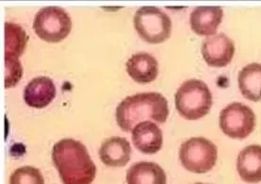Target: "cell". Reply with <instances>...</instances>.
Returning <instances> with one entry per match:
<instances>
[{"label":"cell","mask_w":261,"mask_h":184,"mask_svg":"<svg viewBox=\"0 0 261 184\" xmlns=\"http://www.w3.org/2000/svg\"><path fill=\"white\" fill-rule=\"evenodd\" d=\"M52 160L63 184H92L96 166L86 147L77 140L65 138L52 149Z\"/></svg>","instance_id":"obj_1"},{"label":"cell","mask_w":261,"mask_h":184,"mask_svg":"<svg viewBox=\"0 0 261 184\" xmlns=\"http://www.w3.org/2000/svg\"><path fill=\"white\" fill-rule=\"evenodd\" d=\"M115 116L119 127L127 132L143 121L163 124L169 117L168 101L160 93H139L123 99Z\"/></svg>","instance_id":"obj_2"},{"label":"cell","mask_w":261,"mask_h":184,"mask_svg":"<svg viewBox=\"0 0 261 184\" xmlns=\"http://www.w3.org/2000/svg\"><path fill=\"white\" fill-rule=\"evenodd\" d=\"M175 108L187 120L205 117L212 109V94L203 80L192 79L181 84L174 96Z\"/></svg>","instance_id":"obj_3"},{"label":"cell","mask_w":261,"mask_h":184,"mask_svg":"<svg viewBox=\"0 0 261 184\" xmlns=\"http://www.w3.org/2000/svg\"><path fill=\"white\" fill-rule=\"evenodd\" d=\"M134 27L143 41L161 43L171 35L172 21L168 14L160 8L143 6L134 15Z\"/></svg>","instance_id":"obj_4"},{"label":"cell","mask_w":261,"mask_h":184,"mask_svg":"<svg viewBox=\"0 0 261 184\" xmlns=\"http://www.w3.org/2000/svg\"><path fill=\"white\" fill-rule=\"evenodd\" d=\"M217 147L205 137H193L181 145L179 159L188 171L204 174L216 165Z\"/></svg>","instance_id":"obj_5"},{"label":"cell","mask_w":261,"mask_h":184,"mask_svg":"<svg viewBox=\"0 0 261 184\" xmlns=\"http://www.w3.org/2000/svg\"><path fill=\"white\" fill-rule=\"evenodd\" d=\"M71 30V17L61 7H44L36 13L33 21V31L47 43L61 42L68 36Z\"/></svg>","instance_id":"obj_6"},{"label":"cell","mask_w":261,"mask_h":184,"mask_svg":"<svg viewBox=\"0 0 261 184\" xmlns=\"http://www.w3.org/2000/svg\"><path fill=\"white\" fill-rule=\"evenodd\" d=\"M5 87L10 88L16 85L22 78L23 67L19 58L25 51L29 36L22 27L10 22L5 24Z\"/></svg>","instance_id":"obj_7"},{"label":"cell","mask_w":261,"mask_h":184,"mask_svg":"<svg viewBox=\"0 0 261 184\" xmlns=\"http://www.w3.org/2000/svg\"><path fill=\"white\" fill-rule=\"evenodd\" d=\"M219 125L226 136L243 140L255 129V112L243 103H231L221 110Z\"/></svg>","instance_id":"obj_8"},{"label":"cell","mask_w":261,"mask_h":184,"mask_svg":"<svg viewBox=\"0 0 261 184\" xmlns=\"http://www.w3.org/2000/svg\"><path fill=\"white\" fill-rule=\"evenodd\" d=\"M235 54V44L224 33H219L204 40L202 55L205 62L213 67H224L230 63Z\"/></svg>","instance_id":"obj_9"},{"label":"cell","mask_w":261,"mask_h":184,"mask_svg":"<svg viewBox=\"0 0 261 184\" xmlns=\"http://www.w3.org/2000/svg\"><path fill=\"white\" fill-rule=\"evenodd\" d=\"M224 17L223 8L220 6H199L193 10L190 24L194 33L201 36H211L216 31Z\"/></svg>","instance_id":"obj_10"},{"label":"cell","mask_w":261,"mask_h":184,"mask_svg":"<svg viewBox=\"0 0 261 184\" xmlns=\"http://www.w3.org/2000/svg\"><path fill=\"white\" fill-rule=\"evenodd\" d=\"M132 141L138 150L143 154H155L162 149V130L155 123L143 121L132 130Z\"/></svg>","instance_id":"obj_11"},{"label":"cell","mask_w":261,"mask_h":184,"mask_svg":"<svg viewBox=\"0 0 261 184\" xmlns=\"http://www.w3.org/2000/svg\"><path fill=\"white\" fill-rule=\"evenodd\" d=\"M56 86L48 77H37L28 83L24 90L25 103L35 109H43L56 97Z\"/></svg>","instance_id":"obj_12"},{"label":"cell","mask_w":261,"mask_h":184,"mask_svg":"<svg viewBox=\"0 0 261 184\" xmlns=\"http://www.w3.org/2000/svg\"><path fill=\"white\" fill-rule=\"evenodd\" d=\"M237 171L244 182H260L261 146L250 145L243 148L237 158Z\"/></svg>","instance_id":"obj_13"},{"label":"cell","mask_w":261,"mask_h":184,"mask_svg":"<svg viewBox=\"0 0 261 184\" xmlns=\"http://www.w3.org/2000/svg\"><path fill=\"white\" fill-rule=\"evenodd\" d=\"M130 156V144L124 137L108 138L100 147V159L110 167H123L127 165Z\"/></svg>","instance_id":"obj_14"},{"label":"cell","mask_w":261,"mask_h":184,"mask_svg":"<svg viewBox=\"0 0 261 184\" xmlns=\"http://www.w3.org/2000/svg\"><path fill=\"white\" fill-rule=\"evenodd\" d=\"M126 71L138 83H150L159 75V63L154 56L147 52H139L131 56L126 62Z\"/></svg>","instance_id":"obj_15"},{"label":"cell","mask_w":261,"mask_h":184,"mask_svg":"<svg viewBox=\"0 0 261 184\" xmlns=\"http://www.w3.org/2000/svg\"><path fill=\"white\" fill-rule=\"evenodd\" d=\"M127 184H166V173L162 166L153 162H139L126 173Z\"/></svg>","instance_id":"obj_16"},{"label":"cell","mask_w":261,"mask_h":184,"mask_svg":"<svg viewBox=\"0 0 261 184\" xmlns=\"http://www.w3.org/2000/svg\"><path fill=\"white\" fill-rule=\"evenodd\" d=\"M239 88L243 97L251 101L261 100V64L249 63L240 71L238 77Z\"/></svg>","instance_id":"obj_17"},{"label":"cell","mask_w":261,"mask_h":184,"mask_svg":"<svg viewBox=\"0 0 261 184\" xmlns=\"http://www.w3.org/2000/svg\"><path fill=\"white\" fill-rule=\"evenodd\" d=\"M10 184H44V178L36 167L22 166L11 175Z\"/></svg>","instance_id":"obj_18"},{"label":"cell","mask_w":261,"mask_h":184,"mask_svg":"<svg viewBox=\"0 0 261 184\" xmlns=\"http://www.w3.org/2000/svg\"><path fill=\"white\" fill-rule=\"evenodd\" d=\"M194 184H208V183H203V182H196V183Z\"/></svg>","instance_id":"obj_19"}]
</instances>
